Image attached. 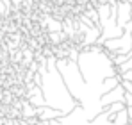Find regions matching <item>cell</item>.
Segmentation results:
<instances>
[{
	"label": "cell",
	"instance_id": "cell-4",
	"mask_svg": "<svg viewBox=\"0 0 132 125\" xmlns=\"http://www.w3.org/2000/svg\"><path fill=\"white\" fill-rule=\"evenodd\" d=\"M27 93H25V100L29 102V104L32 105V107H45L46 102H45V97H43V91H41V88L39 86H36V84L32 82H27Z\"/></svg>",
	"mask_w": 132,
	"mask_h": 125
},
{
	"label": "cell",
	"instance_id": "cell-2",
	"mask_svg": "<svg viewBox=\"0 0 132 125\" xmlns=\"http://www.w3.org/2000/svg\"><path fill=\"white\" fill-rule=\"evenodd\" d=\"M77 64H79V70H80L84 81L93 88H102L104 81L120 75L109 52L98 45L80 48Z\"/></svg>",
	"mask_w": 132,
	"mask_h": 125
},
{
	"label": "cell",
	"instance_id": "cell-1",
	"mask_svg": "<svg viewBox=\"0 0 132 125\" xmlns=\"http://www.w3.org/2000/svg\"><path fill=\"white\" fill-rule=\"evenodd\" d=\"M38 72L41 73V91H43L45 102L48 107L61 111L63 114H70L75 107H77V100L71 97L68 86H66L63 75L57 70V59L55 56L45 57L41 59V64L38 66Z\"/></svg>",
	"mask_w": 132,
	"mask_h": 125
},
{
	"label": "cell",
	"instance_id": "cell-12",
	"mask_svg": "<svg viewBox=\"0 0 132 125\" xmlns=\"http://www.w3.org/2000/svg\"><path fill=\"white\" fill-rule=\"evenodd\" d=\"M129 109V125H132V107H127Z\"/></svg>",
	"mask_w": 132,
	"mask_h": 125
},
{
	"label": "cell",
	"instance_id": "cell-14",
	"mask_svg": "<svg viewBox=\"0 0 132 125\" xmlns=\"http://www.w3.org/2000/svg\"><path fill=\"white\" fill-rule=\"evenodd\" d=\"M129 4H130V5H132V0H129Z\"/></svg>",
	"mask_w": 132,
	"mask_h": 125
},
{
	"label": "cell",
	"instance_id": "cell-5",
	"mask_svg": "<svg viewBox=\"0 0 132 125\" xmlns=\"http://www.w3.org/2000/svg\"><path fill=\"white\" fill-rule=\"evenodd\" d=\"M100 104H102L104 109L109 107V105H112V104H125V88L120 84L118 88H114L112 91H109L107 95L102 97Z\"/></svg>",
	"mask_w": 132,
	"mask_h": 125
},
{
	"label": "cell",
	"instance_id": "cell-3",
	"mask_svg": "<svg viewBox=\"0 0 132 125\" xmlns=\"http://www.w3.org/2000/svg\"><path fill=\"white\" fill-rule=\"evenodd\" d=\"M107 52L111 54H118V56H129L132 52V34L129 30L123 32L121 38H114V40H109L102 45Z\"/></svg>",
	"mask_w": 132,
	"mask_h": 125
},
{
	"label": "cell",
	"instance_id": "cell-13",
	"mask_svg": "<svg viewBox=\"0 0 132 125\" xmlns=\"http://www.w3.org/2000/svg\"><path fill=\"white\" fill-rule=\"evenodd\" d=\"M130 21H132V9H130Z\"/></svg>",
	"mask_w": 132,
	"mask_h": 125
},
{
	"label": "cell",
	"instance_id": "cell-9",
	"mask_svg": "<svg viewBox=\"0 0 132 125\" xmlns=\"http://www.w3.org/2000/svg\"><path fill=\"white\" fill-rule=\"evenodd\" d=\"M121 86L125 88L127 93H130V95H132V82H129V81H121Z\"/></svg>",
	"mask_w": 132,
	"mask_h": 125
},
{
	"label": "cell",
	"instance_id": "cell-11",
	"mask_svg": "<svg viewBox=\"0 0 132 125\" xmlns=\"http://www.w3.org/2000/svg\"><path fill=\"white\" fill-rule=\"evenodd\" d=\"M125 105L127 107H132V95L127 93V91H125Z\"/></svg>",
	"mask_w": 132,
	"mask_h": 125
},
{
	"label": "cell",
	"instance_id": "cell-8",
	"mask_svg": "<svg viewBox=\"0 0 132 125\" xmlns=\"http://www.w3.org/2000/svg\"><path fill=\"white\" fill-rule=\"evenodd\" d=\"M0 14H2V18H7V16L11 14V9H9L2 0H0Z\"/></svg>",
	"mask_w": 132,
	"mask_h": 125
},
{
	"label": "cell",
	"instance_id": "cell-7",
	"mask_svg": "<svg viewBox=\"0 0 132 125\" xmlns=\"http://www.w3.org/2000/svg\"><path fill=\"white\" fill-rule=\"evenodd\" d=\"M36 111H38V120H39V122L59 120V118H63V116H64L61 111H55V109H52V107H48V105H45V107H38Z\"/></svg>",
	"mask_w": 132,
	"mask_h": 125
},
{
	"label": "cell",
	"instance_id": "cell-10",
	"mask_svg": "<svg viewBox=\"0 0 132 125\" xmlns=\"http://www.w3.org/2000/svg\"><path fill=\"white\" fill-rule=\"evenodd\" d=\"M121 77V81H129V82H132V70H129V72H125L123 75H120Z\"/></svg>",
	"mask_w": 132,
	"mask_h": 125
},
{
	"label": "cell",
	"instance_id": "cell-6",
	"mask_svg": "<svg viewBox=\"0 0 132 125\" xmlns=\"http://www.w3.org/2000/svg\"><path fill=\"white\" fill-rule=\"evenodd\" d=\"M130 9L132 5L129 0H118V14H116V25L125 29L127 23H130Z\"/></svg>",
	"mask_w": 132,
	"mask_h": 125
}]
</instances>
